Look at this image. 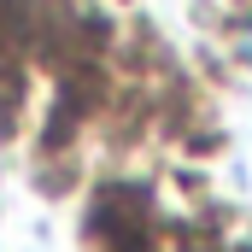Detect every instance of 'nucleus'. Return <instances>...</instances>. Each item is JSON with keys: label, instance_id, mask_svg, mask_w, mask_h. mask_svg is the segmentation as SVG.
I'll list each match as a JSON object with an SVG mask.
<instances>
[{"label": "nucleus", "instance_id": "nucleus-1", "mask_svg": "<svg viewBox=\"0 0 252 252\" xmlns=\"http://www.w3.org/2000/svg\"><path fill=\"white\" fill-rule=\"evenodd\" d=\"M241 53H247V64H252V24H247V41H241Z\"/></svg>", "mask_w": 252, "mask_h": 252}]
</instances>
